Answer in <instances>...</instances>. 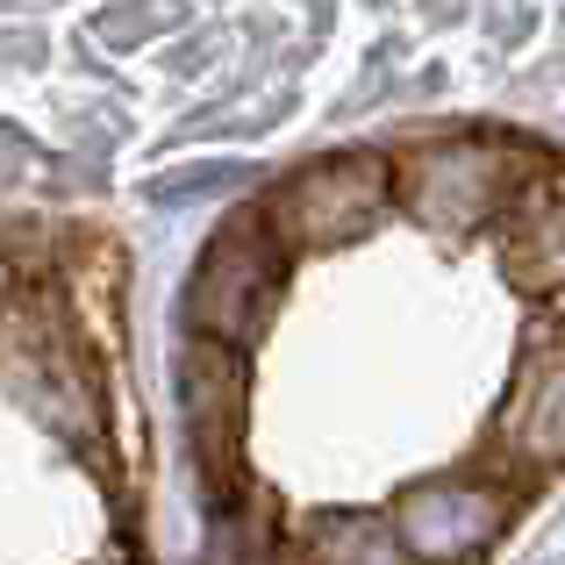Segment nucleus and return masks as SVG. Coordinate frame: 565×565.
<instances>
[{
    "instance_id": "nucleus-1",
    "label": "nucleus",
    "mask_w": 565,
    "mask_h": 565,
    "mask_svg": "<svg viewBox=\"0 0 565 565\" xmlns=\"http://www.w3.org/2000/svg\"><path fill=\"white\" fill-rule=\"evenodd\" d=\"M279 279H287V250L279 236L265 230V215H244L201 250L193 265V287H186V330L201 344H250L265 330V316L279 308Z\"/></svg>"
},
{
    "instance_id": "nucleus-2",
    "label": "nucleus",
    "mask_w": 565,
    "mask_h": 565,
    "mask_svg": "<svg viewBox=\"0 0 565 565\" xmlns=\"http://www.w3.org/2000/svg\"><path fill=\"white\" fill-rule=\"evenodd\" d=\"M523 201V158L494 137H451L429 143L408 166V207L429 230H472Z\"/></svg>"
},
{
    "instance_id": "nucleus-3",
    "label": "nucleus",
    "mask_w": 565,
    "mask_h": 565,
    "mask_svg": "<svg viewBox=\"0 0 565 565\" xmlns=\"http://www.w3.org/2000/svg\"><path fill=\"white\" fill-rule=\"evenodd\" d=\"M386 207V166L380 158H322V166L294 172L287 186L273 193V215L265 230L279 236V250H322L344 244V236L373 230Z\"/></svg>"
},
{
    "instance_id": "nucleus-4",
    "label": "nucleus",
    "mask_w": 565,
    "mask_h": 565,
    "mask_svg": "<svg viewBox=\"0 0 565 565\" xmlns=\"http://www.w3.org/2000/svg\"><path fill=\"white\" fill-rule=\"evenodd\" d=\"M386 530L408 552V565H466L509 530V494L487 480H429L401 494Z\"/></svg>"
},
{
    "instance_id": "nucleus-5",
    "label": "nucleus",
    "mask_w": 565,
    "mask_h": 565,
    "mask_svg": "<svg viewBox=\"0 0 565 565\" xmlns=\"http://www.w3.org/2000/svg\"><path fill=\"white\" fill-rule=\"evenodd\" d=\"M180 408H186V429H193V451H201L207 480L230 487L236 429H244V365H236V351H222V344L186 351L180 359Z\"/></svg>"
},
{
    "instance_id": "nucleus-6",
    "label": "nucleus",
    "mask_w": 565,
    "mask_h": 565,
    "mask_svg": "<svg viewBox=\"0 0 565 565\" xmlns=\"http://www.w3.org/2000/svg\"><path fill=\"white\" fill-rule=\"evenodd\" d=\"M509 279L530 287V294H558L565 287V186H544V193H530V201H515Z\"/></svg>"
},
{
    "instance_id": "nucleus-7",
    "label": "nucleus",
    "mask_w": 565,
    "mask_h": 565,
    "mask_svg": "<svg viewBox=\"0 0 565 565\" xmlns=\"http://www.w3.org/2000/svg\"><path fill=\"white\" fill-rule=\"evenodd\" d=\"M301 565H408L380 515H322L301 537Z\"/></svg>"
},
{
    "instance_id": "nucleus-8",
    "label": "nucleus",
    "mask_w": 565,
    "mask_h": 565,
    "mask_svg": "<svg viewBox=\"0 0 565 565\" xmlns=\"http://www.w3.org/2000/svg\"><path fill=\"white\" fill-rule=\"evenodd\" d=\"M509 437H515V451H523L530 466H558L565 458V359H552L537 380H530V394L515 401Z\"/></svg>"
},
{
    "instance_id": "nucleus-9",
    "label": "nucleus",
    "mask_w": 565,
    "mask_h": 565,
    "mask_svg": "<svg viewBox=\"0 0 565 565\" xmlns=\"http://www.w3.org/2000/svg\"><path fill=\"white\" fill-rule=\"evenodd\" d=\"M552 330H558V337H565V287H558V294H552Z\"/></svg>"
}]
</instances>
